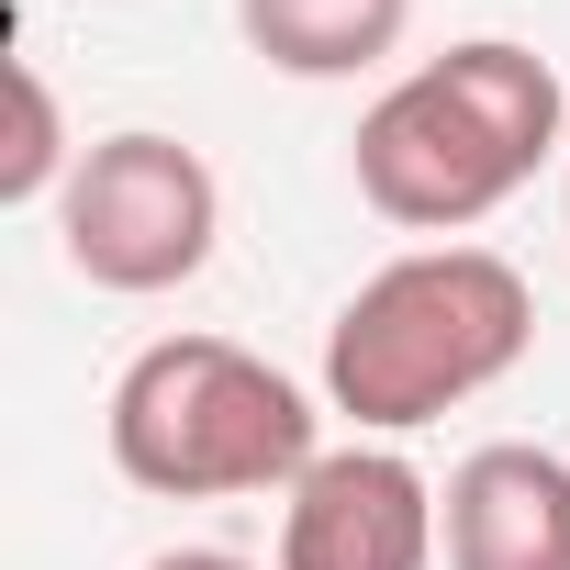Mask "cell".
<instances>
[{"label":"cell","instance_id":"1","mask_svg":"<svg viewBox=\"0 0 570 570\" xmlns=\"http://www.w3.org/2000/svg\"><path fill=\"white\" fill-rule=\"evenodd\" d=\"M548 157H570V90L514 35H470V46L403 68L358 112V146H347L358 202L403 235H436V246L492 224Z\"/></svg>","mask_w":570,"mask_h":570},{"label":"cell","instance_id":"2","mask_svg":"<svg viewBox=\"0 0 570 570\" xmlns=\"http://www.w3.org/2000/svg\"><path fill=\"white\" fill-rule=\"evenodd\" d=\"M537 347V292L492 246H403L381 257L325 325V414L358 436H414L492 381H514Z\"/></svg>","mask_w":570,"mask_h":570},{"label":"cell","instance_id":"3","mask_svg":"<svg viewBox=\"0 0 570 570\" xmlns=\"http://www.w3.org/2000/svg\"><path fill=\"white\" fill-rule=\"evenodd\" d=\"M101 436H112V470L135 492L235 503V492H292L325 459V403L235 336H157L124 358Z\"/></svg>","mask_w":570,"mask_h":570},{"label":"cell","instance_id":"4","mask_svg":"<svg viewBox=\"0 0 570 570\" xmlns=\"http://www.w3.org/2000/svg\"><path fill=\"white\" fill-rule=\"evenodd\" d=\"M57 246L90 292H124V303L190 292L224 246V179H213L202 146H179L157 124H124L79 157V179L57 202Z\"/></svg>","mask_w":570,"mask_h":570},{"label":"cell","instance_id":"5","mask_svg":"<svg viewBox=\"0 0 570 570\" xmlns=\"http://www.w3.org/2000/svg\"><path fill=\"white\" fill-rule=\"evenodd\" d=\"M436 559H448L436 481L392 436H347L279 492V570H436Z\"/></svg>","mask_w":570,"mask_h":570},{"label":"cell","instance_id":"6","mask_svg":"<svg viewBox=\"0 0 570 570\" xmlns=\"http://www.w3.org/2000/svg\"><path fill=\"white\" fill-rule=\"evenodd\" d=\"M436 525H448V570H570V459L492 436L448 470Z\"/></svg>","mask_w":570,"mask_h":570},{"label":"cell","instance_id":"7","mask_svg":"<svg viewBox=\"0 0 570 570\" xmlns=\"http://www.w3.org/2000/svg\"><path fill=\"white\" fill-rule=\"evenodd\" d=\"M235 35L279 79H370L414 35V0H235Z\"/></svg>","mask_w":570,"mask_h":570},{"label":"cell","instance_id":"8","mask_svg":"<svg viewBox=\"0 0 570 570\" xmlns=\"http://www.w3.org/2000/svg\"><path fill=\"white\" fill-rule=\"evenodd\" d=\"M79 157H90V146H68V112H57L46 68H35V57H12V146H0V202H12V213L68 202Z\"/></svg>","mask_w":570,"mask_h":570},{"label":"cell","instance_id":"9","mask_svg":"<svg viewBox=\"0 0 570 570\" xmlns=\"http://www.w3.org/2000/svg\"><path fill=\"white\" fill-rule=\"evenodd\" d=\"M146 570H257V559H235V548H157Z\"/></svg>","mask_w":570,"mask_h":570}]
</instances>
